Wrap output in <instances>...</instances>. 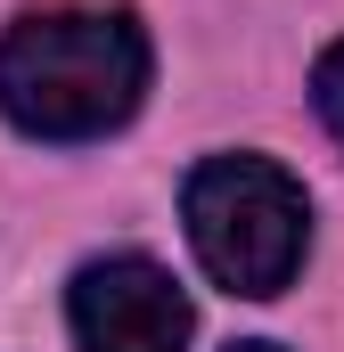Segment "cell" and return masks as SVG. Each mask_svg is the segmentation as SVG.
<instances>
[{
	"label": "cell",
	"mask_w": 344,
	"mask_h": 352,
	"mask_svg": "<svg viewBox=\"0 0 344 352\" xmlns=\"http://www.w3.org/2000/svg\"><path fill=\"white\" fill-rule=\"evenodd\" d=\"M148 98V33L123 8H50L0 33V115L25 140H107Z\"/></svg>",
	"instance_id": "6da1fadb"
},
{
	"label": "cell",
	"mask_w": 344,
	"mask_h": 352,
	"mask_svg": "<svg viewBox=\"0 0 344 352\" xmlns=\"http://www.w3.org/2000/svg\"><path fill=\"white\" fill-rule=\"evenodd\" d=\"M180 221L205 278L255 303L287 295L312 254V197L270 156H205L180 188Z\"/></svg>",
	"instance_id": "7a4b0ae2"
},
{
	"label": "cell",
	"mask_w": 344,
	"mask_h": 352,
	"mask_svg": "<svg viewBox=\"0 0 344 352\" xmlns=\"http://www.w3.org/2000/svg\"><path fill=\"white\" fill-rule=\"evenodd\" d=\"M66 320L83 352H180L189 344V295L148 254H98L66 287Z\"/></svg>",
	"instance_id": "3957f363"
},
{
	"label": "cell",
	"mask_w": 344,
	"mask_h": 352,
	"mask_svg": "<svg viewBox=\"0 0 344 352\" xmlns=\"http://www.w3.org/2000/svg\"><path fill=\"white\" fill-rule=\"evenodd\" d=\"M312 107H320L328 140L344 148V41H328V50H320V66H312Z\"/></svg>",
	"instance_id": "277c9868"
},
{
	"label": "cell",
	"mask_w": 344,
	"mask_h": 352,
	"mask_svg": "<svg viewBox=\"0 0 344 352\" xmlns=\"http://www.w3.org/2000/svg\"><path fill=\"white\" fill-rule=\"evenodd\" d=\"M230 352H279V344H230Z\"/></svg>",
	"instance_id": "5b68a950"
}]
</instances>
